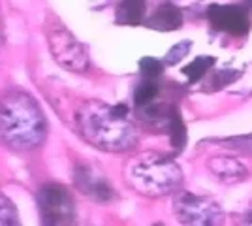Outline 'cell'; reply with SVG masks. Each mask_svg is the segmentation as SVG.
<instances>
[{
  "instance_id": "9c48e42d",
  "label": "cell",
  "mask_w": 252,
  "mask_h": 226,
  "mask_svg": "<svg viewBox=\"0 0 252 226\" xmlns=\"http://www.w3.org/2000/svg\"><path fill=\"white\" fill-rule=\"evenodd\" d=\"M177 111V104H171L168 100H162V102L155 100L147 106L132 108V113L139 125H143L145 129L153 130V132H166V134H168L169 125Z\"/></svg>"
},
{
  "instance_id": "30bf717a",
  "label": "cell",
  "mask_w": 252,
  "mask_h": 226,
  "mask_svg": "<svg viewBox=\"0 0 252 226\" xmlns=\"http://www.w3.org/2000/svg\"><path fill=\"white\" fill-rule=\"evenodd\" d=\"M207 170L224 185L243 183V181L251 175L249 168H247L239 159H235V157H226V155L211 157L209 161H207Z\"/></svg>"
},
{
  "instance_id": "3957f363",
  "label": "cell",
  "mask_w": 252,
  "mask_h": 226,
  "mask_svg": "<svg viewBox=\"0 0 252 226\" xmlns=\"http://www.w3.org/2000/svg\"><path fill=\"white\" fill-rule=\"evenodd\" d=\"M125 179L136 193L149 198H162L177 193L185 175L171 157L147 151L128 161Z\"/></svg>"
},
{
  "instance_id": "ffe728a7",
  "label": "cell",
  "mask_w": 252,
  "mask_h": 226,
  "mask_svg": "<svg viewBox=\"0 0 252 226\" xmlns=\"http://www.w3.org/2000/svg\"><path fill=\"white\" fill-rule=\"evenodd\" d=\"M2 225H19V215H17V207L11 202L6 194H2Z\"/></svg>"
},
{
  "instance_id": "7a4b0ae2",
  "label": "cell",
  "mask_w": 252,
  "mask_h": 226,
  "mask_svg": "<svg viewBox=\"0 0 252 226\" xmlns=\"http://www.w3.org/2000/svg\"><path fill=\"white\" fill-rule=\"evenodd\" d=\"M47 138V119L40 104L19 89L2 100V140L13 151H34Z\"/></svg>"
},
{
  "instance_id": "52a82bcc",
  "label": "cell",
  "mask_w": 252,
  "mask_h": 226,
  "mask_svg": "<svg viewBox=\"0 0 252 226\" xmlns=\"http://www.w3.org/2000/svg\"><path fill=\"white\" fill-rule=\"evenodd\" d=\"M205 19L211 31L231 38H245L251 32L252 19L243 4H219L213 2L205 10Z\"/></svg>"
},
{
  "instance_id": "5bb4252c",
  "label": "cell",
  "mask_w": 252,
  "mask_h": 226,
  "mask_svg": "<svg viewBox=\"0 0 252 226\" xmlns=\"http://www.w3.org/2000/svg\"><path fill=\"white\" fill-rule=\"evenodd\" d=\"M215 65H217V57H213V55H200L192 63L183 66L181 72H183V75H187L189 83H200L201 79H205L207 72Z\"/></svg>"
},
{
  "instance_id": "277c9868",
  "label": "cell",
  "mask_w": 252,
  "mask_h": 226,
  "mask_svg": "<svg viewBox=\"0 0 252 226\" xmlns=\"http://www.w3.org/2000/svg\"><path fill=\"white\" fill-rule=\"evenodd\" d=\"M45 38L49 43L55 63L63 66L68 72L75 74H85L91 68V59L83 47V43L70 32L63 23L55 17H49L45 23Z\"/></svg>"
},
{
  "instance_id": "8fae6325",
  "label": "cell",
  "mask_w": 252,
  "mask_h": 226,
  "mask_svg": "<svg viewBox=\"0 0 252 226\" xmlns=\"http://www.w3.org/2000/svg\"><path fill=\"white\" fill-rule=\"evenodd\" d=\"M185 23V11L179 8L173 2H162L157 10L149 15L143 27H147L149 31H157V32H173L179 31Z\"/></svg>"
},
{
  "instance_id": "9a60e30c",
  "label": "cell",
  "mask_w": 252,
  "mask_h": 226,
  "mask_svg": "<svg viewBox=\"0 0 252 226\" xmlns=\"http://www.w3.org/2000/svg\"><path fill=\"white\" fill-rule=\"evenodd\" d=\"M245 68H224V70H219V72H213L211 75H207V81L203 85V91L205 93H217V91H222L226 87H230L231 83H235L239 77L243 75Z\"/></svg>"
},
{
  "instance_id": "d6986e66",
  "label": "cell",
  "mask_w": 252,
  "mask_h": 226,
  "mask_svg": "<svg viewBox=\"0 0 252 226\" xmlns=\"http://www.w3.org/2000/svg\"><path fill=\"white\" fill-rule=\"evenodd\" d=\"M190 47H192V42H190V40H181L179 43H175L168 53H166V57L162 59V61H164V65L166 66L179 65V63H181V61L190 53Z\"/></svg>"
},
{
  "instance_id": "6da1fadb",
  "label": "cell",
  "mask_w": 252,
  "mask_h": 226,
  "mask_svg": "<svg viewBox=\"0 0 252 226\" xmlns=\"http://www.w3.org/2000/svg\"><path fill=\"white\" fill-rule=\"evenodd\" d=\"M75 127L85 141L105 153H125L137 145L132 109L126 104L109 106L100 100H87L75 113Z\"/></svg>"
},
{
  "instance_id": "7c38bea8",
  "label": "cell",
  "mask_w": 252,
  "mask_h": 226,
  "mask_svg": "<svg viewBox=\"0 0 252 226\" xmlns=\"http://www.w3.org/2000/svg\"><path fill=\"white\" fill-rule=\"evenodd\" d=\"M147 19V0H119L115 23L123 27H139Z\"/></svg>"
},
{
  "instance_id": "2e32d148",
  "label": "cell",
  "mask_w": 252,
  "mask_h": 226,
  "mask_svg": "<svg viewBox=\"0 0 252 226\" xmlns=\"http://www.w3.org/2000/svg\"><path fill=\"white\" fill-rule=\"evenodd\" d=\"M168 136H169V143H171V149L173 153H183L185 147H187V141H189V132H187V125H185V119H183V113L179 109L175 113V117L171 121L168 130Z\"/></svg>"
},
{
  "instance_id": "4fadbf2b",
  "label": "cell",
  "mask_w": 252,
  "mask_h": 226,
  "mask_svg": "<svg viewBox=\"0 0 252 226\" xmlns=\"http://www.w3.org/2000/svg\"><path fill=\"white\" fill-rule=\"evenodd\" d=\"M162 93V83L160 79H149V77H141L139 83L134 87L132 93V108H141L147 106L151 102H155Z\"/></svg>"
},
{
  "instance_id": "7402d4cb",
  "label": "cell",
  "mask_w": 252,
  "mask_h": 226,
  "mask_svg": "<svg viewBox=\"0 0 252 226\" xmlns=\"http://www.w3.org/2000/svg\"><path fill=\"white\" fill-rule=\"evenodd\" d=\"M241 4L249 10V15H251V19H252V0H243Z\"/></svg>"
},
{
  "instance_id": "44dd1931",
  "label": "cell",
  "mask_w": 252,
  "mask_h": 226,
  "mask_svg": "<svg viewBox=\"0 0 252 226\" xmlns=\"http://www.w3.org/2000/svg\"><path fill=\"white\" fill-rule=\"evenodd\" d=\"M241 221L245 223V225H252V204L243 211V215H241Z\"/></svg>"
},
{
  "instance_id": "5b68a950",
  "label": "cell",
  "mask_w": 252,
  "mask_h": 226,
  "mask_svg": "<svg viewBox=\"0 0 252 226\" xmlns=\"http://www.w3.org/2000/svg\"><path fill=\"white\" fill-rule=\"evenodd\" d=\"M173 213L183 225L215 226L224 223V209L213 198L187 191L173 194Z\"/></svg>"
},
{
  "instance_id": "8992f818",
  "label": "cell",
  "mask_w": 252,
  "mask_h": 226,
  "mask_svg": "<svg viewBox=\"0 0 252 226\" xmlns=\"http://www.w3.org/2000/svg\"><path fill=\"white\" fill-rule=\"evenodd\" d=\"M42 225L61 226L75 223V202L70 191L59 183H45L36 193Z\"/></svg>"
},
{
  "instance_id": "ba28073f",
  "label": "cell",
  "mask_w": 252,
  "mask_h": 226,
  "mask_svg": "<svg viewBox=\"0 0 252 226\" xmlns=\"http://www.w3.org/2000/svg\"><path fill=\"white\" fill-rule=\"evenodd\" d=\"M72 181L79 193L85 194L91 202H96V204H109L119 196L111 181L89 162L75 164L72 170Z\"/></svg>"
},
{
  "instance_id": "ac0fdd59",
  "label": "cell",
  "mask_w": 252,
  "mask_h": 226,
  "mask_svg": "<svg viewBox=\"0 0 252 226\" xmlns=\"http://www.w3.org/2000/svg\"><path fill=\"white\" fill-rule=\"evenodd\" d=\"M166 72V65L162 59L157 57H143L139 61V75L149 79H160Z\"/></svg>"
},
{
  "instance_id": "e0dca14e",
  "label": "cell",
  "mask_w": 252,
  "mask_h": 226,
  "mask_svg": "<svg viewBox=\"0 0 252 226\" xmlns=\"http://www.w3.org/2000/svg\"><path fill=\"white\" fill-rule=\"evenodd\" d=\"M201 143H217V145H220L231 153H237V155H252V134L230 136L224 140H203Z\"/></svg>"
}]
</instances>
